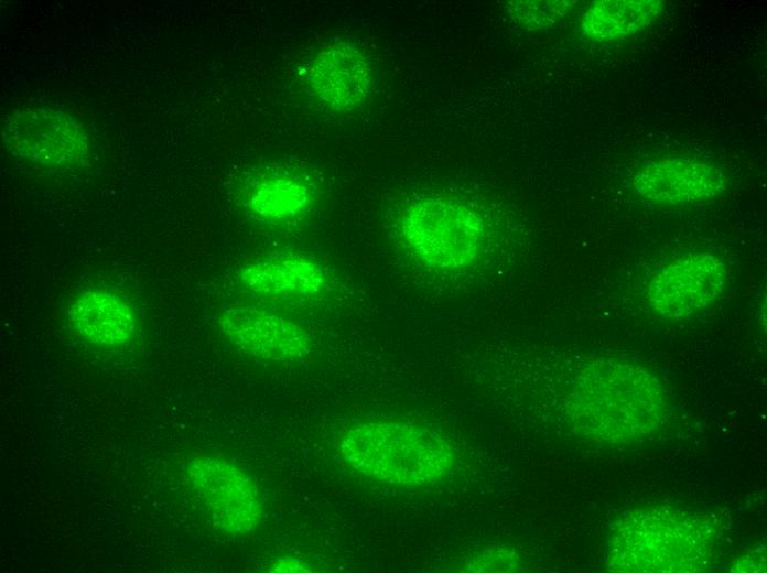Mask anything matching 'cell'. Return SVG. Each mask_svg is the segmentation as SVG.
I'll return each mask as SVG.
<instances>
[{
    "mask_svg": "<svg viewBox=\"0 0 767 573\" xmlns=\"http://www.w3.org/2000/svg\"><path fill=\"white\" fill-rule=\"evenodd\" d=\"M312 569L313 567L310 565V563L303 560H300L291 555H283L272 562V564L269 567V571L277 573H305L312 572Z\"/></svg>",
    "mask_w": 767,
    "mask_h": 573,
    "instance_id": "17",
    "label": "cell"
},
{
    "mask_svg": "<svg viewBox=\"0 0 767 573\" xmlns=\"http://www.w3.org/2000/svg\"><path fill=\"white\" fill-rule=\"evenodd\" d=\"M339 456L354 471L381 483L420 487L445 477L455 462L452 445L435 432L399 421H364L337 436Z\"/></svg>",
    "mask_w": 767,
    "mask_h": 573,
    "instance_id": "2",
    "label": "cell"
},
{
    "mask_svg": "<svg viewBox=\"0 0 767 573\" xmlns=\"http://www.w3.org/2000/svg\"><path fill=\"white\" fill-rule=\"evenodd\" d=\"M575 428L604 441H625L652 432L668 408L661 382L648 369L602 360L581 374L570 400Z\"/></svg>",
    "mask_w": 767,
    "mask_h": 573,
    "instance_id": "1",
    "label": "cell"
},
{
    "mask_svg": "<svg viewBox=\"0 0 767 573\" xmlns=\"http://www.w3.org/2000/svg\"><path fill=\"white\" fill-rule=\"evenodd\" d=\"M518 561L517 555L509 550H488L475 555L465 569L469 572L514 571Z\"/></svg>",
    "mask_w": 767,
    "mask_h": 573,
    "instance_id": "16",
    "label": "cell"
},
{
    "mask_svg": "<svg viewBox=\"0 0 767 573\" xmlns=\"http://www.w3.org/2000/svg\"><path fill=\"white\" fill-rule=\"evenodd\" d=\"M715 531L704 516L671 507L637 509L616 521L608 567L615 572H698L711 560Z\"/></svg>",
    "mask_w": 767,
    "mask_h": 573,
    "instance_id": "3",
    "label": "cell"
},
{
    "mask_svg": "<svg viewBox=\"0 0 767 573\" xmlns=\"http://www.w3.org/2000/svg\"><path fill=\"white\" fill-rule=\"evenodd\" d=\"M727 283V268L717 257L691 253L665 264L651 279L648 299L668 318L696 314L713 304Z\"/></svg>",
    "mask_w": 767,
    "mask_h": 573,
    "instance_id": "6",
    "label": "cell"
},
{
    "mask_svg": "<svg viewBox=\"0 0 767 573\" xmlns=\"http://www.w3.org/2000/svg\"><path fill=\"white\" fill-rule=\"evenodd\" d=\"M766 556L764 550L752 551L738 560L732 571L736 572H765Z\"/></svg>",
    "mask_w": 767,
    "mask_h": 573,
    "instance_id": "18",
    "label": "cell"
},
{
    "mask_svg": "<svg viewBox=\"0 0 767 573\" xmlns=\"http://www.w3.org/2000/svg\"><path fill=\"white\" fill-rule=\"evenodd\" d=\"M239 282L249 292L278 300H311L330 286L327 270L317 261L298 253H273L246 263Z\"/></svg>",
    "mask_w": 767,
    "mask_h": 573,
    "instance_id": "11",
    "label": "cell"
},
{
    "mask_svg": "<svg viewBox=\"0 0 767 573\" xmlns=\"http://www.w3.org/2000/svg\"><path fill=\"white\" fill-rule=\"evenodd\" d=\"M372 80L368 60L347 42L325 45L315 54L306 72L312 95L335 111H350L365 104Z\"/></svg>",
    "mask_w": 767,
    "mask_h": 573,
    "instance_id": "10",
    "label": "cell"
},
{
    "mask_svg": "<svg viewBox=\"0 0 767 573\" xmlns=\"http://www.w3.org/2000/svg\"><path fill=\"white\" fill-rule=\"evenodd\" d=\"M574 1L565 0H522L508 2L510 17L528 30H537L554 24L573 7Z\"/></svg>",
    "mask_w": 767,
    "mask_h": 573,
    "instance_id": "15",
    "label": "cell"
},
{
    "mask_svg": "<svg viewBox=\"0 0 767 573\" xmlns=\"http://www.w3.org/2000/svg\"><path fill=\"white\" fill-rule=\"evenodd\" d=\"M726 183L720 167L688 156L651 160L633 176L635 191L661 205H688L709 201L721 195Z\"/></svg>",
    "mask_w": 767,
    "mask_h": 573,
    "instance_id": "9",
    "label": "cell"
},
{
    "mask_svg": "<svg viewBox=\"0 0 767 573\" xmlns=\"http://www.w3.org/2000/svg\"><path fill=\"white\" fill-rule=\"evenodd\" d=\"M398 230L404 248L433 268L457 269L474 262L484 245V225L469 207L453 199L423 197L402 210Z\"/></svg>",
    "mask_w": 767,
    "mask_h": 573,
    "instance_id": "4",
    "label": "cell"
},
{
    "mask_svg": "<svg viewBox=\"0 0 767 573\" xmlns=\"http://www.w3.org/2000/svg\"><path fill=\"white\" fill-rule=\"evenodd\" d=\"M313 190L304 177L289 171L259 175L247 195V206L257 218L269 223L292 220L311 206Z\"/></svg>",
    "mask_w": 767,
    "mask_h": 573,
    "instance_id": "13",
    "label": "cell"
},
{
    "mask_svg": "<svg viewBox=\"0 0 767 573\" xmlns=\"http://www.w3.org/2000/svg\"><path fill=\"white\" fill-rule=\"evenodd\" d=\"M225 337L239 350L264 361H295L313 347L310 333L295 321L259 307L236 306L219 317Z\"/></svg>",
    "mask_w": 767,
    "mask_h": 573,
    "instance_id": "7",
    "label": "cell"
},
{
    "mask_svg": "<svg viewBox=\"0 0 767 573\" xmlns=\"http://www.w3.org/2000/svg\"><path fill=\"white\" fill-rule=\"evenodd\" d=\"M662 9L659 0H601L582 19V33L594 41L624 39L649 26Z\"/></svg>",
    "mask_w": 767,
    "mask_h": 573,
    "instance_id": "14",
    "label": "cell"
},
{
    "mask_svg": "<svg viewBox=\"0 0 767 573\" xmlns=\"http://www.w3.org/2000/svg\"><path fill=\"white\" fill-rule=\"evenodd\" d=\"M186 480L214 526L231 534L255 531L262 522V496L253 479L233 462L213 455L192 457Z\"/></svg>",
    "mask_w": 767,
    "mask_h": 573,
    "instance_id": "5",
    "label": "cell"
},
{
    "mask_svg": "<svg viewBox=\"0 0 767 573\" xmlns=\"http://www.w3.org/2000/svg\"><path fill=\"white\" fill-rule=\"evenodd\" d=\"M67 318L78 336L96 346L121 347L137 336L134 309L110 290L94 288L82 291L71 301Z\"/></svg>",
    "mask_w": 767,
    "mask_h": 573,
    "instance_id": "12",
    "label": "cell"
},
{
    "mask_svg": "<svg viewBox=\"0 0 767 573\" xmlns=\"http://www.w3.org/2000/svg\"><path fill=\"white\" fill-rule=\"evenodd\" d=\"M3 137L14 152L50 165L67 166L87 155L88 137L72 117L48 108H32L17 113Z\"/></svg>",
    "mask_w": 767,
    "mask_h": 573,
    "instance_id": "8",
    "label": "cell"
}]
</instances>
